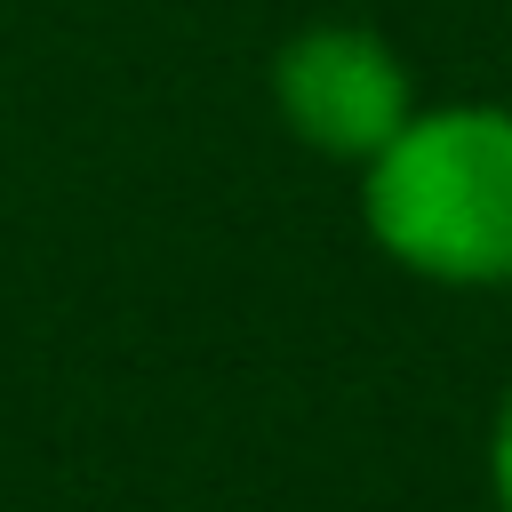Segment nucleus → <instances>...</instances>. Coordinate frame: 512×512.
Masks as SVG:
<instances>
[{
	"label": "nucleus",
	"instance_id": "f257e3e1",
	"mask_svg": "<svg viewBox=\"0 0 512 512\" xmlns=\"http://www.w3.org/2000/svg\"><path fill=\"white\" fill-rule=\"evenodd\" d=\"M368 240L448 288L512 280V112L504 104H432L360 160Z\"/></svg>",
	"mask_w": 512,
	"mask_h": 512
},
{
	"label": "nucleus",
	"instance_id": "f03ea898",
	"mask_svg": "<svg viewBox=\"0 0 512 512\" xmlns=\"http://www.w3.org/2000/svg\"><path fill=\"white\" fill-rule=\"evenodd\" d=\"M272 96H280V120L328 160H376L400 136V120L416 112L400 56L360 24L296 32L272 56Z\"/></svg>",
	"mask_w": 512,
	"mask_h": 512
},
{
	"label": "nucleus",
	"instance_id": "7ed1b4c3",
	"mask_svg": "<svg viewBox=\"0 0 512 512\" xmlns=\"http://www.w3.org/2000/svg\"><path fill=\"white\" fill-rule=\"evenodd\" d=\"M488 488H496V512H512V400L496 408V440H488Z\"/></svg>",
	"mask_w": 512,
	"mask_h": 512
}]
</instances>
